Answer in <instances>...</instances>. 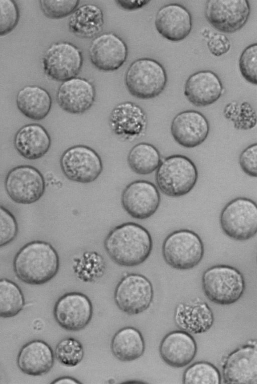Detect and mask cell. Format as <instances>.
<instances>
[{
  "instance_id": "6da1fadb",
  "label": "cell",
  "mask_w": 257,
  "mask_h": 384,
  "mask_svg": "<svg viewBox=\"0 0 257 384\" xmlns=\"http://www.w3.org/2000/svg\"><path fill=\"white\" fill-rule=\"evenodd\" d=\"M104 249L116 264L135 267L149 258L153 240L149 231L139 224L127 222L112 229L104 241Z\"/></svg>"
},
{
  "instance_id": "7a4b0ae2",
  "label": "cell",
  "mask_w": 257,
  "mask_h": 384,
  "mask_svg": "<svg viewBox=\"0 0 257 384\" xmlns=\"http://www.w3.org/2000/svg\"><path fill=\"white\" fill-rule=\"evenodd\" d=\"M13 266L15 275L21 281L29 285H40L48 282L57 274L59 257L50 243L33 240L17 252Z\"/></svg>"
},
{
  "instance_id": "3957f363",
  "label": "cell",
  "mask_w": 257,
  "mask_h": 384,
  "mask_svg": "<svg viewBox=\"0 0 257 384\" xmlns=\"http://www.w3.org/2000/svg\"><path fill=\"white\" fill-rule=\"evenodd\" d=\"M198 172L188 157L173 155L164 158L157 169L155 180L160 190L170 197L183 196L195 186Z\"/></svg>"
},
{
  "instance_id": "277c9868",
  "label": "cell",
  "mask_w": 257,
  "mask_h": 384,
  "mask_svg": "<svg viewBox=\"0 0 257 384\" xmlns=\"http://www.w3.org/2000/svg\"><path fill=\"white\" fill-rule=\"evenodd\" d=\"M204 295L211 302L228 305L237 302L243 295L245 282L242 273L226 265H217L206 269L201 278Z\"/></svg>"
},
{
  "instance_id": "5b68a950",
  "label": "cell",
  "mask_w": 257,
  "mask_h": 384,
  "mask_svg": "<svg viewBox=\"0 0 257 384\" xmlns=\"http://www.w3.org/2000/svg\"><path fill=\"white\" fill-rule=\"evenodd\" d=\"M167 80L163 66L149 58L134 61L128 67L124 76V83L128 92L141 99L159 96L165 89Z\"/></svg>"
},
{
  "instance_id": "8992f818",
  "label": "cell",
  "mask_w": 257,
  "mask_h": 384,
  "mask_svg": "<svg viewBox=\"0 0 257 384\" xmlns=\"http://www.w3.org/2000/svg\"><path fill=\"white\" fill-rule=\"evenodd\" d=\"M162 252L166 263L179 270L193 269L202 261L204 246L194 231L181 229L170 233L164 239Z\"/></svg>"
},
{
  "instance_id": "52a82bcc",
  "label": "cell",
  "mask_w": 257,
  "mask_h": 384,
  "mask_svg": "<svg viewBox=\"0 0 257 384\" xmlns=\"http://www.w3.org/2000/svg\"><path fill=\"white\" fill-rule=\"evenodd\" d=\"M219 223L223 232L229 237L238 241L249 239L257 232L256 203L243 197L232 199L221 210Z\"/></svg>"
},
{
  "instance_id": "ba28073f",
  "label": "cell",
  "mask_w": 257,
  "mask_h": 384,
  "mask_svg": "<svg viewBox=\"0 0 257 384\" xmlns=\"http://www.w3.org/2000/svg\"><path fill=\"white\" fill-rule=\"evenodd\" d=\"M83 62L82 51L66 41L52 43L45 51L42 64L45 75L50 79L63 82L77 77Z\"/></svg>"
},
{
  "instance_id": "9c48e42d",
  "label": "cell",
  "mask_w": 257,
  "mask_h": 384,
  "mask_svg": "<svg viewBox=\"0 0 257 384\" xmlns=\"http://www.w3.org/2000/svg\"><path fill=\"white\" fill-rule=\"evenodd\" d=\"M60 165L68 179L83 184L95 181L103 170L102 162L98 154L92 148L82 145L66 150L61 156Z\"/></svg>"
},
{
  "instance_id": "30bf717a",
  "label": "cell",
  "mask_w": 257,
  "mask_h": 384,
  "mask_svg": "<svg viewBox=\"0 0 257 384\" xmlns=\"http://www.w3.org/2000/svg\"><path fill=\"white\" fill-rule=\"evenodd\" d=\"M5 187L14 202L31 204L43 196L46 184L44 177L38 169L24 165L16 166L9 171L5 178Z\"/></svg>"
},
{
  "instance_id": "8fae6325",
  "label": "cell",
  "mask_w": 257,
  "mask_h": 384,
  "mask_svg": "<svg viewBox=\"0 0 257 384\" xmlns=\"http://www.w3.org/2000/svg\"><path fill=\"white\" fill-rule=\"evenodd\" d=\"M152 283L145 276L128 274L121 278L114 291V300L118 308L129 315L147 310L153 300Z\"/></svg>"
},
{
  "instance_id": "7c38bea8",
  "label": "cell",
  "mask_w": 257,
  "mask_h": 384,
  "mask_svg": "<svg viewBox=\"0 0 257 384\" xmlns=\"http://www.w3.org/2000/svg\"><path fill=\"white\" fill-rule=\"evenodd\" d=\"M250 12L247 0H208L205 17L210 25L222 33L231 34L241 29Z\"/></svg>"
},
{
  "instance_id": "4fadbf2b",
  "label": "cell",
  "mask_w": 257,
  "mask_h": 384,
  "mask_svg": "<svg viewBox=\"0 0 257 384\" xmlns=\"http://www.w3.org/2000/svg\"><path fill=\"white\" fill-rule=\"evenodd\" d=\"M160 202V194L156 185L144 180L128 184L121 196V204L125 211L132 217L140 220L152 216Z\"/></svg>"
},
{
  "instance_id": "5bb4252c",
  "label": "cell",
  "mask_w": 257,
  "mask_h": 384,
  "mask_svg": "<svg viewBox=\"0 0 257 384\" xmlns=\"http://www.w3.org/2000/svg\"><path fill=\"white\" fill-rule=\"evenodd\" d=\"M53 314L57 323L65 330L84 329L90 322L93 306L89 298L80 292L67 293L56 302Z\"/></svg>"
},
{
  "instance_id": "9a60e30c",
  "label": "cell",
  "mask_w": 257,
  "mask_h": 384,
  "mask_svg": "<svg viewBox=\"0 0 257 384\" xmlns=\"http://www.w3.org/2000/svg\"><path fill=\"white\" fill-rule=\"evenodd\" d=\"M223 382L227 384L257 383L256 340L231 352L223 361Z\"/></svg>"
},
{
  "instance_id": "2e32d148",
  "label": "cell",
  "mask_w": 257,
  "mask_h": 384,
  "mask_svg": "<svg viewBox=\"0 0 257 384\" xmlns=\"http://www.w3.org/2000/svg\"><path fill=\"white\" fill-rule=\"evenodd\" d=\"M88 55L98 69L110 72L117 70L125 63L128 55L125 42L113 32L99 34L92 41Z\"/></svg>"
},
{
  "instance_id": "e0dca14e",
  "label": "cell",
  "mask_w": 257,
  "mask_h": 384,
  "mask_svg": "<svg viewBox=\"0 0 257 384\" xmlns=\"http://www.w3.org/2000/svg\"><path fill=\"white\" fill-rule=\"evenodd\" d=\"M206 117L195 110H187L178 113L173 119L171 133L176 143L186 148H193L202 144L209 133Z\"/></svg>"
},
{
  "instance_id": "ac0fdd59",
  "label": "cell",
  "mask_w": 257,
  "mask_h": 384,
  "mask_svg": "<svg viewBox=\"0 0 257 384\" xmlns=\"http://www.w3.org/2000/svg\"><path fill=\"white\" fill-rule=\"evenodd\" d=\"M96 91L89 80L75 77L62 82L56 95V101L65 111L74 114H82L93 104Z\"/></svg>"
},
{
  "instance_id": "d6986e66",
  "label": "cell",
  "mask_w": 257,
  "mask_h": 384,
  "mask_svg": "<svg viewBox=\"0 0 257 384\" xmlns=\"http://www.w3.org/2000/svg\"><path fill=\"white\" fill-rule=\"evenodd\" d=\"M109 120L111 131L127 140L143 135L148 123L145 111L132 101H124L115 105L110 112Z\"/></svg>"
},
{
  "instance_id": "ffe728a7",
  "label": "cell",
  "mask_w": 257,
  "mask_h": 384,
  "mask_svg": "<svg viewBox=\"0 0 257 384\" xmlns=\"http://www.w3.org/2000/svg\"><path fill=\"white\" fill-rule=\"evenodd\" d=\"M155 25L163 37L172 42H179L190 33L192 18L185 7L177 3H171L163 6L158 11Z\"/></svg>"
},
{
  "instance_id": "44dd1931",
  "label": "cell",
  "mask_w": 257,
  "mask_h": 384,
  "mask_svg": "<svg viewBox=\"0 0 257 384\" xmlns=\"http://www.w3.org/2000/svg\"><path fill=\"white\" fill-rule=\"evenodd\" d=\"M224 88L218 75L205 70L190 75L184 85V94L193 105L204 107L216 102L223 94Z\"/></svg>"
},
{
  "instance_id": "7402d4cb",
  "label": "cell",
  "mask_w": 257,
  "mask_h": 384,
  "mask_svg": "<svg viewBox=\"0 0 257 384\" xmlns=\"http://www.w3.org/2000/svg\"><path fill=\"white\" fill-rule=\"evenodd\" d=\"M197 352L195 340L189 333L174 330L167 333L162 339L159 352L162 360L168 365L183 367L189 364Z\"/></svg>"
},
{
  "instance_id": "603a6c76",
  "label": "cell",
  "mask_w": 257,
  "mask_h": 384,
  "mask_svg": "<svg viewBox=\"0 0 257 384\" xmlns=\"http://www.w3.org/2000/svg\"><path fill=\"white\" fill-rule=\"evenodd\" d=\"M174 320L182 330L197 334L208 331L213 324L214 317L207 303L196 299L178 304L175 310Z\"/></svg>"
},
{
  "instance_id": "cb8c5ba5",
  "label": "cell",
  "mask_w": 257,
  "mask_h": 384,
  "mask_svg": "<svg viewBox=\"0 0 257 384\" xmlns=\"http://www.w3.org/2000/svg\"><path fill=\"white\" fill-rule=\"evenodd\" d=\"M54 362L51 346L43 340L36 339L25 344L17 357V365L24 373L40 376L48 373Z\"/></svg>"
},
{
  "instance_id": "d4e9b609",
  "label": "cell",
  "mask_w": 257,
  "mask_h": 384,
  "mask_svg": "<svg viewBox=\"0 0 257 384\" xmlns=\"http://www.w3.org/2000/svg\"><path fill=\"white\" fill-rule=\"evenodd\" d=\"M14 147L23 158L35 160L43 157L51 145V137L42 125L33 123L20 128L14 139Z\"/></svg>"
},
{
  "instance_id": "484cf974",
  "label": "cell",
  "mask_w": 257,
  "mask_h": 384,
  "mask_svg": "<svg viewBox=\"0 0 257 384\" xmlns=\"http://www.w3.org/2000/svg\"><path fill=\"white\" fill-rule=\"evenodd\" d=\"M16 105L20 111L27 118L41 120L49 113L52 100L49 92L37 85H26L16 96Z\"/></svg>"
},
{
  "instance_id": "4316f807",
  "label": "cell",
  "mask_w": 257,
  "mask_h": 384,
  "mask_svg": "<svg viewBox=\"0 0 257 384\" xmlns=\"http://www.w3.org/2000/svg\"><path fill=\"white\" fill-rule=\"evenodd\" d=\"M104 26L103 13L94 4H85L77 8L68 21L69 30L76 36L94 39L99 35Z\"/></svg>"
},
{
  "instance_id": "83f0119b",
  "label": "cell",
  "mask_w": 257,
  "mask_h": 384,
  "mask_svg": "<svg viewBox=\"0 0 257 384\" xmlns=\"http://www.w3.org/2000/svg\"><path fill=\"white\" fill-rule=\"evenodd\" d=\"M113 355L122 361H134L142 356L145 342L141 332L137 328L124 327L113 335L110 344Z\"/></svg>"
},
{
  "instance_id": "f1b7e54d",
  "label": "cell",
  "mask_w": 257,
  "mask_h": 384,
  "mask_svg": "<svg viewBox=\"0 0 257 384\" xmlns=\"http://www.w3.org/2000/svg\"><path fill=\"white\" fill-rule=\"evenodd\" d=\"M160 152L154 145L145 142L134 146L127 156L129 167L135 173L148 175L156 170L161 162Z\"/></svg>"
},
{
  "instance_id": "f546056e",
  "label": "cell",
  "mask_w": 257,
  "mask_h": 384,
  "mask_svg": "<svg viewBox=\"0 0 257 384\" xmlns=\"http://www.w3.org/2000/svg\"><path fill=\"white\" fill-rule=\"evenodd\" d=\"M25 304L20 287L9 279H0V317H15L23 310Z\"/></svg>"
},
{
  "instance_id": "4dcf8cb0",
  "label": "cell",
  "mask_w": 257,
  "mask_h": 384,
  "mask_svg": "<svg viewBox=\"0 0 257 384\" xmlns=\"http://www.w3.org/2000/svg\"><path fill=\"white\" fill-rule=\"evenodd\" d=\"M221 374L213 364L205 361L196 362L188 366L183 374L185 384H220Z\"/></svg>"
},
{
  "instance_id": "1f68e13d",
  "label": "cell",
  "mask_w": 257,
  "mask_h": 384,
  "mask_svg": "<svg viewBox=\"0 0 257 384\" xmlns=\"http://www.w3.org/2000/svg\"><path fill=\"white\" fill-rule=\"evenodd\" d=\"M84 353L81 343L74 338L69 337L59 342L55 348L54 355L62 365L74 367L82 361Z\"/></svg>"
},
{
  "instance_id": "d6a6232c",
  "label": "cell",
  "mask_w": 257,
  "mask_h": 384,
  "mask_svg": "<svg viewBox=\"0 0 257 384\" xmlns=\"http://www.w3.org/2000/svg\"><path fill=\"white\" fill-rule=\"evenodd\" d=\"M78 0H40L41 11L48 18L61 19L70 15L79 4Z\"/></svg>"
},
{
  "instance_id": "836d02e7",
  "label": "cell",
  "mask_w": 257,
  "mask_h": 384,
  "mask_svg": "<svg viewBox=\"0 0 257 384\" xmlns=\"http://www.w3.org/2000/svg\"><path fill=\"white\" fill-rule=\"evenodd\" d=\"M257 45L252 44L246 47L239 59V68L244 79L250 84L256 85Z\"/></svg>"
},
{
  "instance_id": "e575fe53",
  "label": "cell",
  "mask_w": 257,
  "mask_h": 384,
  "mask_svg": "<svg viewBox=\"0 0 257 384\" xmlns=\"http://www.w3.org/2000/svg\"><path fill=\"white\" fill-rule=\"evenodd\" d=\"M20 12L13 0H0V36L11 32L18 25Z\"/></svg>"
},
{
  "instance_id": "d590c367",
  "label": "cell",
  "mask_w": 257,
  "mask_h": 384,
  "mask_svg": "<svg viewBox=\"0 0 257 384\" xmlns=\"http://www.w3.org/2000/svg\"><path fill=\"white\" fill-rule=\"evenodd\" d=\"M19 231L17 219L12 213L0 205V248L12 242Z\"/></svg>"
},
{
  "instance_id": "8d00e7d4",
  "label": "cell",
  "mask_w": 257,
  "mask_h": 384,
  "mask_svg": "<svg viewBox=\"0 0 257 384\" xmlns=\"http://www.w3.org/2000/svg\"><path fill=\"white\" fill-rule=\"evenodd\" d=\"M202 35L207 38V46L213 55L219 57L229 51L231 47L230 41L224 34L212 33L205 30Z\"/></svg>"
},
{
  "instance_id": "74e56055",
  "label": "cell",
  "mask_w": 257,
  "mask_h": 384,
  "mask_svg": "<svg viewBox=\"0 0 257 384\" xmlns=\"http://www.w3.org/2000/svg\"><path fill=\"white\" fill-rule=\"evenodd\" d=\"M257 144H252L240 153L239 164L242 170L248 176H257Z\"/></svg>"
},
{
  "instance_id": "f35d334b",
  "label": "cell",
  "mask_w": 257,
  "mask_h": 384,
  "mask_svg": "<svg viewBox=\"0 0 257 384\" xmlns=\"http://www.w3.org/2000/svg\"><path fill=\"white\" fill-rule=\"evenodd\" d=\"M150 1L147 0L115 1L118 6L126 11L136 10L147 5Z\"/></svg>"
},
{
  "instance_id": "ab89813d",
  "label": "cell",
  "mask_w": 257,
  "mask_h": 384,
  "mask_svg": "<svg viewBox=\"0 0 257 384\" xmlns=\"http://www.w3.org/2000/svg\"><path fill=\"white\" fill-rule=\"evenodd\" d=\"M52 383L57 384H78L81 383L78 380L70 376H62L55 379Z\"/></svg>"
}]
</instances>
